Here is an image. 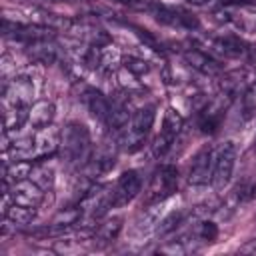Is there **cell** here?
Wrapping results in <instances>:
<instances>
[{"label": "cell", "mask_w": 256, "mask_h": 256, "mask_svg": "<svg viewBox=\"0 0 256 256\" xmlns=\"http://www.w3.org/2000/svg\"><path fill=\"white\" fill-rule=\"evenodd\" d=\"M242 110H244L246 118H250L256 112V90L252 86L242 94Z\"/></svg>", "instance_id": "f546056e"}, {"label": "cell", "mask_w": 256, "mask_h": 256, "mask_svg": "<svg viewBox=\"0 0 256 256\" xmlns=\"http://www.w3.org/2000/svg\"><path fill=\"white\" fill-rule=\"evenodd\" d=\"M114 162H116V154H114V150H112L110 146H100V148L94 152V156L88 160L86 172H88L90 178L100 176V174H106V172L114 166Z\"/></svg>", "instance_id": "9c48e42d"}, {"label": "cell", "mask_w": 256, "mask_h": 256, "mask_svg": "<svg viewBox=\"0 0 256 256\" xmlns=\"http://www.w3.org/2000/svg\"><path fill=\"white\" fill-rule=\"evenodd\" d=\"M142 188V178L136 170H126L116 180V186L112 188V206H124L130 200L138 196Z\"/></svg>", "instance_id": "277c9868"}, {"label": "cell", "mask_w": 256, "mask_h": 256, "mask_svg": "<svg viewBox=\"0 0 256 256\" xmlns=\"http://www.w3.org/2000/svg\"><path fill=\"white\" fill-rule=\"evenodd\" d=\"M218 226L212 222V220H202L200 222V228H198V236L204 240V242H214L218 238Z\"/></svg>", "instance_id": "f1b7e54d"}, {"label": "cell", "mask_w": 256, "mask_h": 256, "mask_svg": "<svg viewBox=\"0 0 256 256\" xmlns=\"http://www.w3.org/2000/svg\"><path fill=\"white\" fill-rule=\"evenodd\" d=\"M58 146H60L58 132H56L52 126L40 128V132H36V134H34V148H36V156L50 154V152H54Z\"/></svg>", "instance_id": "9a60e30c"}, {"label": "cell", "mask_w": 256, "mask_h": 256, "mask_svg": "<svg viewBox=\"0 0 256 256\" xmlns=\"http://www.w3.org/2000/svg\"><path fill=\"white\" fill-rule=\"evenodd\" d=\"M176 188H178V170L172 164H164V166H160L152 174L150 184H148V190H146L144 204L146 206L162 204V202H166L176 192Z\"/></svg>", "instance_id": "7a4b0ae2"}, {"label": "cell", "mask_w": 256, "mask_h": 256, "mask_svg": "<svg viewBox=\"0 0 256 256\" xmlns=\"http://www.w3.org/2000/svg\"><path fill=\"white\" fill-rule=\"evenodd\" d=\"M28 54L32 60L40 62V64H52L56 60V54H58V46L46 38V40H36V42H30L28 44Z\"/></svg>", "instance_id": "4fadbf2b"}, {"label": "cell", "mask_w": 256, "mask_h": 256, "mask_svg": "<svg viewBox=\"0 0 256 256\" xmlns=\"http://www.w3.org/2000/svg\"><path fill=\"white\" fill-rule=\"evenodd\" d=\"M54 116H56V106L50 100H38L28 108V124L36 130L50 126Z\"/></svg>", "instance_id": "ba28073f"}, {"label": "cell", "mask_w": 256, "mask_h": 256, "mask_svg": "<svg viewBox=\"0 0 256 256\" xmlns=\"http://www.w3.org/2000/svg\"><path fill=\"white\" fill-rule=\"evenodd\" d=\"M30 180H34L40 188L50 190L52 184H54V170L48 168V166H34V170L30 174Z\"/></svg>", "instance_id": "484cf974"}, {"label": "cell", "mask_w": 256, "mask_h": 256, "mask_svg": "<svg viewBox=\"0 0 256 256\" xmlns=\"http://www.w3.org/2000/svg\"><path fill=\"white\" fill-rule=\"evenodd\" d=\"M36 216V208H30V206H22V204H16L12 202L8 206V210L4 212V218L10 220L12 224H30Z\"/></svg>", "instance_id": "d6986e66"}, {"label": "cell", "mask_w": 256, "mask_h": 256, "mask_svg": "<svg viewBox=\"0 0 256 256\" xmlns=\"http://www.w3.org/2000/svg\"><path fill=\"white\" fill-rule=\"evenodd\" d=\"M222 114H224V108L218 106V108H210L202 114L200 118V132L202 134H216L218 128H220V122H222Z\"/></svg>", "instance_id": "ffe728a7"}, {"label": "cell", "mask_w": 256, "mask_h": 256, "mask_svg": "<svg viewBox=\"0 0 256 256\" xmlns=\"http://www.w3.org/2000/svg\"><path fill=\"white\" fill-rule=\"evenodd\" d=\"M186 2H190V4H196V6H202V4H206L208 0H186Z\"/></svg>", "instance_id": "1f68e13d"}, {"label": "cell", "mask_w": 256, "mask_h": 256, "mask_svg": "<svg viewBox=\"0 0 256 256\" xmlns=\"http://www.w3.org/2000/svg\"><path fill=\"white\" fill-rule=\"evenodd\" d=\"M174 138H176V136H170V134H166V132L160 130V134L154 138V144H152V152H154V156H158V158L164 156V154L172 148Z\"/></svg>", "instance_id": "83f0119b"}, {"label": "cell", "mask_w": 256, "mask_h": 256, "mask_svg": "<svg viewBox=\"0 0 256 256\" xmlns=\"http://www.w3.org/2000/svg\"><path fill=\"white\" fill-rule=\"evenodd\" d=\"M82 98H84V104L88 106V110H90V114H92L94 118H98V120H102V122L108 120L110 102L106 100L104 94H100V92L94 90V88H86V92H84Z\"/></svg>", "instance_id": "8fae6325"}, {"label": "cell", "mask_w": 256, "mask_h": 256, "mask_svg": "<svg viewBox=\"0 0 256 256\" xmlns=\"http://www.w3.org/2000/svg\"><path fill=\"white\" fill-rule=\"evenodd\" d=\"M184 218H186V214H184V212H180V210H174V212L166 214L162 220H158L156 234H158V236H168V234L176 232V230L184 224Z\"/></svg>", "instance_id": "44dd1931"}, {"label": "cell", "mask_w": 256, "mask_h": 256, "mask_svg": "<svg viewBox=\"0 0 256 256\" xmlns=\"http://www.w3.org/2000/svg\"><path fill=\"white\" fill-rule=\"evenodd\" d=\"M212 170H214V150L210 146H204L196 152L192 160L188 182L192 186H204L208 184V180H212Z\"/></svg>", "instance_id": "5b68a950"}, {"label": "cell", "mask_w": 256, "mask_h": 256, "mask_svg": "<svg viewBox=\"0 0 256 256\" xmlns=\"http://www.w3.org/2000/svg\"><path fill=\"white\" fill-rule=\"evenodd\" d=\"M60 150L66 162H80L88 156L90 150V134L88 128L80 122H70L64 126L60 134Z\"/></svg>", "instance_id": "6da1fadb"}, {"label": "cell", "mask_w": 256, "mask_h": 256, "mask_svg": "<svg viewBox=\"0 0 256 256\" xmlns=\"http://www.w3.org/2000/svg\"><path fill=\"white\" fill-rule=\"evenodd\" d=\"M236 164V144L232 140H226L214 158V170H212V186L214 190H224L226 184L232 178Z\"/></svg>", "instance_id": "3957f363"}, {"label": "cell", "mask_w": 256, "mask_h": 256, "mask_svg": "<svg viewBox=\"0 0 256 256\" xmlns=\"http://www.w3.org/2000/svg\"><path fill=\"white\" fill-rule=\"evenodd\" d=\"M82 214H84L82 206H70V208L60 210V212L54 216L52 222H54V224H60V226H74V224L80 222Z\"/></svg>", "instance_id": "d4e9b609"}, {"label": "cell", "mask_w": 256, "mask_h": 256, "mask_svg": "<svg viewBox=\"0 0 256 256\" xmlns=\"http://www.w3.org/2000/svg\"><path fill=\"white\" fill-rule=\"evenodd\" d=\"M10 196H12V202H16V204L38 208L40 202L44 200V188H40L34 180L28 178V180H22V182L12 184Z\"/></svg>", "instance_id": "8992f818"}, {"label": "cell", "mask_w": 256, "mask_h": 256, "mask_svg": "<svg viewBox=\"0 0 256 256\" xmlns=\"http://www.w3.org/2000/svg\"><path fill=\"white\" fill-rule=\"evenodd\" d=\"M120 230H122V218H120V216H112V218L104 220V222L98 226L94 238L100 240L102 244H110V242H114V240L118 238Z\"/></svg>", "instance_id": "ac0fdd59"}, {"label": "cell", "mask_w": 256, "mask_h": 256, "mask_svg": "<svg viewBox=\"0 0 256 256\" xmlns=\"http://www.w3.org/2000/svg\"><path fill=\"white\" fill-rule=\"evenodd\" d=\"M154 118H156V110L154 106H142L138 108L132 118H130V128L136 130V132H142V134H148L152 124H154Z\"/></svg>", "instance_id": "2e32d148"}, {"label": "cell", "mask_w": 256, "mask_h": 256, "mask_svg": "<svg viewBox=\"0 0 256 256\" xmlns=\"http://www.w3.org/2000/svg\"><path fill=\"white\" fill-rule=\"evenodd\" d=\"M128 120H130V110H128V104H124L122 100L110 104V114H108V120H106V126L110 130H122L128 126Z\"/></svg>", "instance_id": "e0dca14e"}, {"label": "cell", "mask_w": 256, "mask_h": 256, "mask_svg": "<svg viewBox=\"0 0 256 256\" xmlns=\"http://www.w3.org/2000/svg\"><path fill=\"white\" fill-rule=\"evenodd\" d=\"M184 58H186V62L192 66V68H196V70H200L202 74H218L220 72V62L218 60H214L212 56H208L206 52H202V50H186L184 52Z\"/></svg>", "instance_id": "30bf717a"}, {"label": "cell", "mask_w": 256, "mask_h": 256, "mask_svg": "<svg viewBox=\"0 0 256 256\" xmlns=\"http://www.w3.org/2000/svg\"><path fill=\"white\" fill-rule=\"evenodd\" d=\"M182 126H184V118L174 108H166L164 118H162V132H166L170 136H178Z\"/></svg>", "instance_id": "603a6c76"}, {"label": "cell", "mask_w": 256, "mask_h": 256, "mask_svg": "<svg viewBox=\"0 0 256 256\" xmlns=\"http://www.w3.org/2000/svg\"><path fill=\"white\" fill-rule=\"evenodd\" d=\"M146 136H148V134L136 132V130H132L130 126H126L124 132H122V136H120V146H122V150H126V152H136V150L142 148V144L146 142Z\"/></svg>", "instance_id": "7402d4cb"}, {"label": "cell", "mask_w": 256, "mask_h": 256, "mask_svg": "<svg viewBox=\"0 0 256 256\" xmlns=\"http://www.w3.org/2000/svg\"><path fill=\"white\" fill-rule=\"evenodd\" d=\"M214 46H216L218 52H222L224 56H230V58H238V56H244L248 52V44L240 36H234V34L216 38Z\"/></svg>", "instance_id": "5bb4252c"}, {"label": "cell", "mask_w": 256, "mask_h": 256, "mask_svg": "<svg viewBox=\"0 0 256 256\" xmlns=\"http://www.w3.org/2000/svg\"><path fill=\"white\" fill-rule=\"evenodd\" d=\"M250 82L252 80H250V76H248L246 70H232V72H226L220 78L218 86H220L222 96H226L228 100H232L236 96H242L250 88Z\"/></svg>", "instance_id": "52a82bcc"}, {"label": "cell", "mask_w": 256, "mask_h": 256, "mask_svg": "<svg viewBox=\"0 0 256 256\" xmlns=\"http://www.w3.org/2000/svg\"><path fill=\"white\" fill-rule=\"evenodd\" d=\"M254 198H256V184L250 182V180H242L232 190V200L236 204H246V202H250Z\"/></svg>", "instance_id": "cb8c5ba5"}, {"label": "cell", "mask_w": 256, "mask_h": 256, "mask_svg": "<svg viewBox=\"0 0 256 256\" xmlns=\"http://www.w3.org/2000/svg\"><path fill=\"white\" fill-rule=\"evenodd\" d=\"M134 30H136V36H140V40L146 44V46H150L152 50H160L162 46L158 44V40L148 32V30H142V28H138V26H134Z\"/></svg>", "instance_id": "4dcf8cb0"}, {"label": "cell", "mask_w": 256, "mask_h": 256, "mask_svg": "<svg viewBox=\"0 0 256 256\" xmlns=\"http://www.w3.org/2000/svg\"><path fill=\"white\" fill-rule=\"evenodd\" d=\"M34 170V164L28 160H14L8 162L4 160V172H2V180H6L8 184H16L22 180H28L30 174Z\"/></svg>", "instance_id": "7c38bea8"}, {"label": "cell", "mask_w": 256, "mask_h": 256, "mask_svg": "<svg viewBox=\"0 0 256 256\" xmlns=\"http://www.w3.org/2000/svg\"><path fill=\"white\" fill-rule=\"evenodd\" d=\"M122 62H124V68H126L132 76H144V74H148V70H150L148 62L142 60V58H136V56H128V58H124Z\"/></svg>", "instance_id": "4316f807"}]
</instances>
